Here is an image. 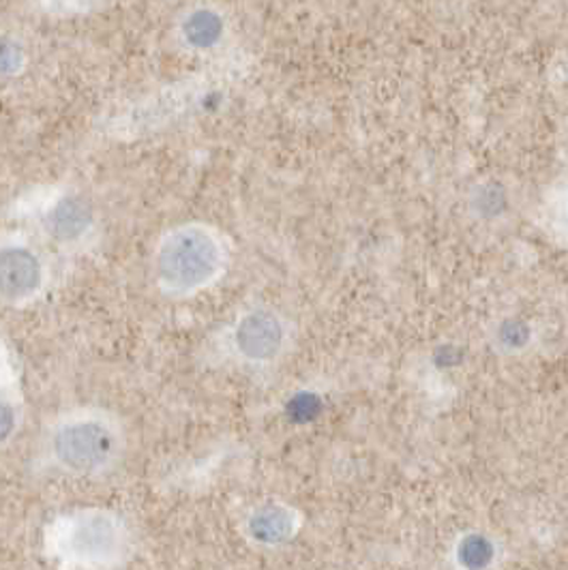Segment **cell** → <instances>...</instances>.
Segmentation results:
<instances>
[{"mask_svg":"<svg viewBox=\"0 0 568 570\" xmlns=\"http://www.w3.org/2000/svg\"><path fill=\"white\" fill-rule=\"evenodd\" d=\"M219 240L199 226L174 229L157 254V273L172 292H192L217 277L222 268Z\"/></svg>","mask_w":568,"mask_h":570,"instance_id":"1","label":"cell"},{"mask_svg":"<svg viewBox=\"0 0 568 570\" xmlns=\"http://www.w3.org/2000/svg\"><path fill=\"white\" fill-rule=\"evenodd\" d=\"M58 461L74 472L101 468L114 453V435L99 423H74L55 438Z\"/></svg>","mask_w":568,"mask_h":570,"instance_id":"2","label":"cell"},{"mask_svg":"<svg viewBox=\"0 0 568 570\" xmlns=\"http://www.w3.org/2000/svg\"><path fill=\"white\" fill-rule=\"evenodd\" d=\"M43 282L39 257L27 247L0 249V298L25 301L32 296Z\"/></svg>","mask_w":568,"mask_h":570,"instance_id":"3","label":"cell"},{"mask_svg":"<svg viewBox=\"0 0 568 570\" xmlns=\"http://www.w3.org/2000/svg\"><path fill=\"white\" fill-rule=\"evenodd\" d=\"M284 342L282 322L268 312L245 315L236 328V347L252 361L273 358Z\"/></svg>","mask_w":568,"mask_h":570,"instance_id":"4","label":"cell"},{"mask_svg":"<svg viewBox=\"0 0 568 570\" xmlns=\"http://www.w3.org/2000/svg\"><path fill=\"white\" fill-rule=\"evenodd\" d=\"M118 532L108 517L92 514L78 521L69 534V549L80 560H106L116 551Z\"/></svg>","mask_w":568,"mask_h":570,"instance_id":"5","label":"cell"},{"mask_svg":"<svg viewBox=\"0 0 568 570\" xmlns=\"http://www.w3.org/2000/svg\"><path fill=\"white\" fill-rule=\"evenodd\" d=\"M92 226L90 204L82 198L69 196L52 206L48 213V229L58 243H76Z\"/></svg>","mask_w":568,"mask_h":570,"instance_id":"6","label":"cell"},{"mask_svg":"<svg viewBox=\"0 0 568 570\" xmlns=\"http://www.w3.org/2000/svg\"><path fill=\"white\" fill-rule=\"evenodd\" d=\"M539 226L568 247V174L556 178L539 202Z\"/></svg>","mask_w":568,"mask_h":570,"instance_id":"7","label":"cell"},{"mask_svg":"<svg viewBox=\"0 0 568 570\" xmlns=\"http://www.w3.org/2000/svg\"><path fill=\"white\" fill-rule=\"evenodd\" d=\"M183 37L196 50H210L224 37V20L210 9H198L183 22Z\"/></svg>","mask_w":568,"mask_h":570,"instance_id":"8","label":"cell"},{"mask_svg":"<svg viewBox=\"0 0 568 570\" xmlns=\"http://www.w3.org/2000/svg\"><path fill=\"white\" fill-rule=\"evenodd\" d=\"M249 530L256 541L282 542L292 534V517L284 509H264L254 514Z\"/></svg>","mask_w":568,"mask_h":570,"instance_id":"9","label":"cell"},{"mask_svg":"<svg viewBox=\"0 0 568 570\" xmlns=\"http://www.w3.org/2000/svg\"><path fill=\"white\" fill-rule=\"evenodd\" d=\"M491 556H493L491 544L484 541V539H481V537L466 539L463 544H461V549H459V558H461V562H463L466 569H483V567L489 564Z\"/></svg>","mask_w":568,"mask_h":570,"instance_id":"10","label":"cell"},{"mask_svg":"<svg viewBox=\"0 0 568 570\" xmlns=\"http://www.w3.org/2000/svg\"><path fill=\"white\" fill-rule=\"evenodd\" d=\"M320 412V400L313 395H296L287 405V414L292 416V421L296 423H305L315 419V414Z\"/></svg>","mask_w":568,"mask_h":570,"instance_id":"11","label":"cell"},{"mask_svg":"<svg viewBox=\"0 0 568 570\" xmlns=\"http://www.w3.org/2000/svg\"><path fill=\"white\" fill-rule=\"evenodd\" d=\"M20 65V52L13 46L0 43V73H11Z\"/></svg>","mask_w":568,"mask_h":570,"instance_id":"12","label":"cell"},{"mask_svg":"<svg viewBox=\"0 0 568 570\" xmlns=\"http://www.w3.org/2000/svg\"><path fill=\"white\" fill-rule=\"evenodd\" d=\"M13 425H16L13 412H11L7 405L0 403V442H2L4 438H9V433L13 431Z\"/></svg>","mask_w":568,"mask_h":570,"instance_id":"13","label":"cell"}]
</instances>
